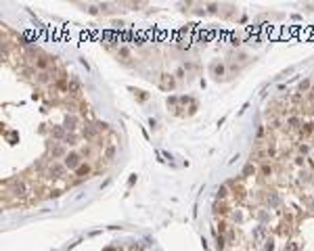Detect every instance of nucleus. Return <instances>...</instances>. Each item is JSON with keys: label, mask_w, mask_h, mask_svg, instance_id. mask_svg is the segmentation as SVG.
I'll return each instance as SVG.
<instances>
[{"label": "nucleus", "mask_w": 314, "mask_h": 251, "mask_svg": "<svg viewBox=\"0 0 314 251\" xmlns=\"http://www.w3.org/2000/svg\"><path fill=\"white\" fill-rule=\"evenodd\" d=\"M65 165H67V168H78V165H80V157H78V155H69V157L65 159Z\"/></svg>", "instance_id": "nucleus-1"}, {"label": "nucleus", "mask_w": 314, "mask_h": 251, "mask_svg": "<svg viewBox=\"0 0 314 251\" xmlns=\"http://www.w3.org/2000/svg\"><path fill=\"white\" fill-rule=\"evenodd\" d=\"M88 174H90V165H80V168H78V176H80V178H84V176H88Z\"/></svg>", "instance_id": "nucleus-2"}, {"label": "nucleus", "mask_w": 314, "mask_h": 251, "mask_svg": "<svg viewBox=\"0 0 314 251\" xmlns=\"http://www.w3.org/2000/svg\"><path fill=\"white\" fill-rule=\"evenodd\" d=\"M113 153H115V147H109V149L105 151V157H107V159H111V157H113Z\"/></svg>", "instance_id": "nucleus-3"}, {"label": "nucleus", "mask_w": 314, "mask_h": 251, "mask_svg": "<svg viewBox=\"0 0 314 251\" xmlns=\"http://www.w3.org/2000/svg\"><path fill=\"white\" fill-rule=\"evenodd\" d=\"M228 195V191H226V186H220V191H218V197L220 199H224V197H226Z\"/></svg>", "instance_id": "nucleus-4"}, {"label": "nucleus", "mask_w": 314, "mask_h": 251, "mask_svg": "<svg viewBox=\"0 0 314 251\" xmlns=\"http://www.w3.org/2000/svg\"><path fill=\"white\" fill-rule=\"evenodd\" d=\"M270 172H272V170H270V165H262V174H266V176H268Z\"/></svg>", "instance_id": "nucleus-5"}, {"label": "nucleus", "mask_w": 314, "mask_h": 251, "mask_svg": "<svg viewBox=\"0 0 314 251\" xmlns=\"http://www.w3.org/2000/svg\"><path fill=\"white\" fill-rule=\"evenodd\" d=\"M46 65H48V63L44 61V59H40V61H38V67H46Z\"/></svg>", "instance_id": "nucleus-6"}]
</instances>
